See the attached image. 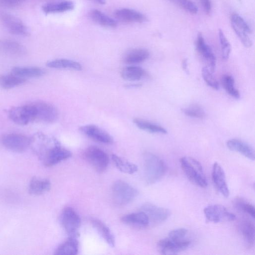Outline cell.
Wrapping results in <instances>:
<instances>
[{
  "label": "cell",
  "instance_id": "cell-1",
  "mask_svg": "<svg viewBox=\"0 0 255 255\" xmlns=\"http://www.w3.org/2000/svg\"><path fill=\"white\" fill-rule=\"evenodd\" d=\"M144 179L148 185L153 184L160 180L166 172L164 162L154 154L146 152L143 154Z\"/></svg>",
  "mask_w": 255,
  "mask_h": 255
},
{
  "label": "cell",
  "instance_id": "cell-2",
  "mask_svg": "<svg viewBox=\"0 0 255 255\" xmlns=\"http://www.w3.org/2000/svg\"><path fill=\"white\" fill-rule=\"evenodd\" d=\"M181 168L192 182L202 188L206 187L208 182L201 163L190 156H184L180 159Z\"/></svg>",
  "mask_w": 255,
  "mask_h": 255
},
{
  "label": "cell",
  "instance_id": "cell-3",
  "mask_svg": "<svg viewBox=\"0 0 255 255\" xmlns=\"http://www.w3.org/2000/svg\"><path fill=\"white\" fill-rule=\"evenodd\" d=\"M137 194L136 189L122 180L116 181L112 187L113 200L119 206L126 205L131 202Z\"/></svg>",
  "mask_w": 255,
  "mask_h": 255
},
{
  "label": "cell",
  "instance_id": "cell-4",
  "mask_svg": "<svg viewBox=\"0 0 255 255\" xmlns=\"http://www.w3.org/2000/svg\"><path fill=\"white\" fill-rule=\"evenodd\" d=\"M84 157L99 173L104 172L108 166L109 158L108 154L97 146H90L86 148L84 153Z\"/></svg>",
  "mask_w": 255,
  "mask_h": 255
},
{
  "label": "cell",
  "instance_id": "cell-5",
  "mask_svg": "<svg viewBox=\"0 0 255 255\" xmlns=\"http://www.w3.org/2000/svg\"><path fill=\"white\" fill-rule=\"evenodd\" d=\"M61 223L69 237L77 238L79 236V229L81 226V218L78 213L71 207L63 209L61 215Z\"/></svg>",
  "mask_w": 255,
  "mask_h": 255
},
{
  "label": "cell",
  "instance_id": "cell-6",
  "mask_svg": "<svg viewBox=\"0 0 255 255\" xmlns=\"http://www.w3.org/2000/svg\"><path fill=\"white\" fill-rule=\"evenodd\" d=\"M31 138L25 135L10 133L2 135L0 142L5 148L16 152H22L30 147Z\"/></svg>",
  "mask_w": 255,
  "mask_h": 255
},
{
  "label": "cell",
  "instance_id": "cell-7",
  "mask_svg": "<svg viewBox=\"0 0 255 255\" xmlns=\"http://www.w3.org/2000/svg\"><path fill=\"white\" fill-rule=\"evenodd\" d=\"M8 115L13 122L19 125H26L35 121L34 109L31 103L11 108Z\"/></svg>",
  "mask_w": 255,
  "mask_h": 255
},
{
  "label": "cell",
  "instance_id": "cell-8",
  "mask_svg": "<svg viewBox=\"0 0 255 255\" xmlns=\"http://www.w3.org/2000/svg\"><path fill=\"white\" fill-rule=\"evenodd\" d=\"M0 22L10 33L19 36H28L29 31L24 23L11 14L0 11Z\"/></svg>",
  "mask_w": 255,
  "mask_h": 255
},
{
  "label": "cell",
  "instance_id": "cell-9",
  "mask_svg": "<svg viewBox=\"0 0 255 255\" xmlns=\"http://www.w3.org/2000/svg\"><path fill=\"white\" fill-rule=\"evenodd\" d=\"M35 111V121L52 123L57 121L59 114L57 109L49 103L38 101L31 103Z\"/></svg>",
  "mask_w": 255,
  "mask_h": 255
},
{
  "label": "cell",
  "instance_id": "cell-10",
  "mask_svg": "<svg viewBox=\"0 0 255 255\" xmlns=\"http://www.w3.org/2000/svg\"><path fill=\"white\" fill-rule=\"evenodd\" d=\"M204 213L208 222L214 223L222 221H233L236 219L234 214L219 204L211 205L206 207L204 209Z\"/></svg>",
  "mask_w": 255,
  "mask_h": 255
},
{
  "label": "cell",
  "instance_id": "cell-11",
  "mask_svg": "<svg viewBox=\"0 0 255 255\" xmlns=\"http://www.w3.org/2000/svg\"><path fill=\"white\" fill-rule=\"evenodd\" d=\"M190 244L187 240L175 241L168 237L159 240L157 247L161 254L176 255L187 249Z\"/></svg>",
  "mask_w": 255,
  "mask_h": 255
},
{
  "label": "cell",
  "instance_id": "cell-12",
  "mask_svg": "<svg viewBox=\"0 0 255 255\" xmlns=\"http://www.w3.org/2000/svg\"><path fill=\"white\" fill-rule=\"evenodd\" d=\"M141 211L147 216L149 223L159 224L166 221L170 216V211L150 203H146L141 207Z\"/></svg>",
  "mask_w": 255,
  "mask_h": 255
},
{
  "label": "cell",
  "instance_id": "cell-13",
  "mask_svg": "<svg viewBox=\"0 0 255 255\" xmlns=\"http://www.w3.org/2000/svg\"><path fill=\"white\" fill-rule=\"evenodd\" d=\"M80 131L90 138L100 143L111 144L113 142V137L107 131L94 125L81 126Z\"/></svg>",
  "mask_w": 255,
  "mask_h": 255
},
{
  "label": "cell",
  "instance_id": "cell-14",
  "mask_svg": "<svg viewBox=\"0 0 255 255\" xmlns=\"http://www.w3.org/2000/svg\"><path fill=\"white\" fill-rule=\"evenodd\" d=\"M196 47L198 53L206 62L208 69L213 73L216 67V57L210 47L206 43L201 33H198L197 35Z\"/></svg>",
  "mask_w": 255,
  "mask_h": 255
},
{
  "label": "cell",
  "instance_id": "cell-15",
  "mask_svg": "<svg viewBox=\"0 0 255 255\" xmlns=\"http://www.w3.org/2000/svg\"><path fill=\"white\" fill-rule=\"evenodd\" d=\"M212 180L216 189L225 197H228L229 189L227 183L225 172L222 166L215 162L212 168Z\"/></svg>",
  "mask_w": 255,
  "mask_h": 255
},
{
  "label": "cell",
  "instance_id": "cell-16",
  "mask_svg": "<svg viewBox=\"0 0 255 255\" xmlns=\"http://www.w3.org/2000/svg\"><path fill=\"white\" fill-rule=\"evenodd\" d=\"M26 52V49L20 43L10 39L0 40V54L9 56L19 57Z\"/></svg>",
  "mask_w": 255,
  "mask_h": 255
},
{
  "label": "cell",
  "instance_id": "cell-17",
  "mask_svg": "<svg viewBox=\"0 0 255 255\" xmlns=\"http://www.w3.org/2000/svg\"><path fill=\"white\" fill-rule=\"evenodd\" d=\"M116 18L125 22L142 23L147 20L142 13L131 8H123L116 10L115 12Z\"/></svg>",
  "mask_w": 255,
  "mask_h": 255
},
{
  "label": "cell",
  "instance_id": "cell-18",
  "mask_svg": "<svg viewBox=\"0 0 255 255\" xmlns=\"http://www.w3.org/2000/svg\"><path fill=\"white\" fill-rule=\"evenodd\" d=\"M226 144L230 150L239 152L249 159L254 160L255 150L247 142L233 138L228 140Z\"/></svg>",
  "mask_w": 255,
  "mask_h": 255
},
{
  "label": "cell",
  "instance_id": "cell-19",
  "mask_svg": "<svg viewBox=\"0 0 255 255\" xmlns=\"http://www.w3.org/2000/svg\"><path fill=\"white\" fill-rule=\"evenodd\" d=\"M239 230L248 248H252L255 243V225L248 219H243L239 223Z\"/></svg>",
  "mask_w": 255,
  "mask_h": 255
},
{
  "label": "cell",
  "instance_id": "cell-20",
  "mask_svg": "<svg viewBox=\"0 0 255 255\" xmlns=\"http://www.w3.org/2000/svg\"><path fill=\"white\" fill-rule=\"evenodd\" d=\"M51 187V183L49 180L34 177L29 182L28 192L33 195H39L49 191Z\"/></svg>",
  "mask_w": 255,
  "mask_h": 255
},
{
  "label": "cell",
  "instance_id": "cell-21",
  "mask_svg": "<svg viewBox=\"0 0 255 255\" xmlns=\"http://www.w3.org/2000/svg\"><path fill=\"white\" fill-rule=\"evenodd\" d=\"M121 220L127 225L137 227H146L150 223L147 215L141 211L126 215Z\"/></svg>",
  "mask_w": 255,
  "mask_h": 255
},
{
  "label": "cell",
  "instance_id": "cell-22",
  "mask_svg": "<svg viewBox=\"0 0 255 255\" xmlns=\"http://www.w3.org/2000/svg\"><path fill=\"white\" fill-rule=\"evenodd\" d=\"M74 7V2L69 0L45 3L42 6L43 11L47 14L68 11Z\"/></svg>",
  "mask_w": 255,
  "mask_h": 255
},
{
  "label": "cell",
  "instance_id": "cell-23",
  "mask_svg": "<svg viewBox=\"0 0 255 255\" xmlns=\"http://www.w3.org/2000/svg\"><path fill=\"white\" fill-rule=\"evenodd\" d=\"M149 56V51L142 48H134L126 53L123 61L127 64H136L143 62Z\"/></svg>",
  "mask_w": 255,
  "mask_h": 255
},
{
  "label": "cell",
  "instance_id": "cell-24",
  "mask_svg": "<svg viewBox=\"0 0 255 255\" xmlns=\"http://www.w3.org/2000/svg\"><path fill=\"white\" fill-rule=\"evenodd\" d=\"M91 224L105 242L111 247L115 246V239L109 228L99 219H92Z\"/></svg>",
  "mask_w": 255,
  "mask_h": 255
},
{
  "label": "cell",
  "instance_id": "cell-25",
  "mask_svg": "<svg viewBox=\"0 0 255 255\" xmlns=\"http://www.w3.org/2000/svg\"><path fill=\"white\" fill-rule=\"evenodd\" d=\"M46 73L44 69L37 67H15L11 69L12 74L24 78L39 77Z\"/></svg>",
  "mask_w": 255,
  "mask_h": 255
},
{
  "label": "cell",
  "instance_id": "cell-26",
  "mask_svg": "<svg viewBox=\"0 0 255 255\" xmlns=\"http://www.w3.org/2000/svg\"><path fill=\"white\" fill-rule=\"evenodd\" d=\"M91 19L95 22L105 27L115 28L117 21L98 9H92L89 12Z\"/></svg>",
  "mask_w": 255,
  "mask_h": 255
},
{
  "label": "cell",
  "instance_id": "cell-27",
  "mask_svg": "<svg viewBox=\"0 0 255 255\" xmlns=\"http://www.w3.org/2000/svg\"><path fill=\"white\" fill-rule=\"evenodd\" d=\"M76 238L69 237L60 245L55 251L56 255H76L79 251V244Z\"/></svg>",
  "mask_w": 255,
  "mask_h": 255
},
{
  "label": "cell",
  "instance_id": "cell-28",
  "mask_svg": "<svg viewBox=\"0 0 255 255\" xmlns=\"http://www.w3.org/2000/svg\"><path fill=\"white\" fill-rule=\"evenodd\" d=\"M46 66L54 69H69L81 70L82 67L78 62L66 59H58L48 61Z\"/></svg>",
  "mask_w": 255,
  "mask_h": 255
},
{
  "label": "cell",
  "instance_id": "cell-29",
  "mask_svg": "<svg viewBox=\"0 0 255 255\" xmlns=\"http://www.w3.org/2000/svg\"><path fill=\"white\" fill-rule=\"evenodd\" d=\"M122 77L130 81H138L146 75L145 70L138 66H128L124 68L121 71Z\"/></svg>",
  "mask_w": 255,
  "mask_h": 255
},
{
  "label": "cell",
  "instance_id": "cell-30",
  "mask_svg": "<svg viewBox=\"0 0 255 255\" xmlns=\"http://www.w3.org/2000/svg\"><path fill=\"white\" fill-rule=\"evenodd\" d=\"M133 122L139 128L150 133H167L166 129L162 126L143 119L135 118L133 120Z\"/></svg>",
  "mask_w": 255,
  "mask_h": 255
},
{
  "label": "cell",
  "instance_id": "cell-31",
  "mask_svg": "<svg viewBox=\"0 0 255 255\" xmlns=\"http://www.w3.org/2000/svg\"><path fill=\"white\" fill-rule=\"evenodd\" d=\"M112 159L117 168L121 172L129 174L136 172L137 166L116 154H112Z\"/></svg>",
  "mask_w": 255,
  "mask_h": 255
},
{
  "label": "cell",
  "instance_id": "cell-32",
  "mask_svg": "<svg viewBox=\"0 0 255 255\" xmlns=\"http://www.w3.org/2000/svg\"><path fill=\"white\" fill-rule=\"evenodd\" d=\"M26 79L12 73L0 76V86L4 89H9L23 84Z\"/></svg>",
  "mask_w": 255,
  "mask_h": 255
},
{
  "label": "cell",
  "instance_id": "cell-33",
  "mask_svg": "<svg viewBox=\"0 0 255 255\" xmlns=\"http://www.w3.org/2000/svg\"><path fill=\"white\" fill-rule=\"evenodd\" d=\"M233 205L237 210L248 214L253 219L255 218L254 206L246 200L241 197H236L234 199Z\"/></svg>",
  "mask_w": 255,
  "mask_h": 255
},
{
  "label": "cell",
  "instance_id": "cell-34",
  "mask_svg": "<svg viewBox=\"0 0 255 255\" xmlns=\"http://www.w3.org/2000/svg\"><path fill=\"white\" fill-rule=\"evenodd\" d=\"M222 85L227 93L236 99L240 97L239 91L235 87L234 79L229 75H224L222 79Z\"/></svg>",
  "mask_w": 255,
  "mask_h": 255
},
{
  "label": "cell",
  "instance_id": "cell-35",
  "mask_svg": "<svg viewBox=\"0 0 255 255\" xmlns=\"http://www.w3.org/2000/svg\"><path fill=\"white\" fill-rule=\"evenodd\" d=\"M218 34L221 45L222 57L223 59L227 60L229 58L231 53V46L221 29H219Z\"/></svg>",
  "mask_w": 255,
  "mask_h": 255
},
{
  "label": "cell",
  "instance_id": "cell-36",
  "mask_svg": "<svg viewBox=\"0 0 255 255\" xmlns=\"http://www.w3.org/2000/svg\"><path fill=\"white\" fill-rule=\"evenodd\" d=\"M183 112L188 117L203 119L205 117V113L203 108L198 105L192 104L184 108Z\"/></svg>",
  "mask_w": 255,
  "mask_h": 255
},
{
  "label": "cell",
  "instance_id": "cell-37",
  "mask_svg": "<svg viewBox=\"0 0 255 255\" xmlns=\"http://www.w3.org/2000/svg\"><path fill=\"white\" fill-rule=\"evenodd\" d=\"M236 34L240 39L242 44L246 47L249 48L252 46V41L249 36V32L241 27H238L235 25L231 24Z\"/></svg>",
  "mask_w": 255,
  "mask_h": 255
},
{
  "label": "cell",
  "instance_id": "cell-38",
  "mask_svg": "<svg viewBox=\"0 0 255 255\" xmlns=\"http://www.w3.org/2000/svg\"><path fill=\"white\" fill-rule=\"evenodd\" d=\"M171 2L191 14H196L198 8L191 0H169Z\"/></svg>",
  "mask_w": 255,
  "mask_h": 255
},
{
  "label": "cell",
  "instance_id": "cell-39",
  "mask_svg": "<svg viewBox=\"0 0 255 255\" xmlns=\"http://www.w3.org/2000/svg\"><path fill=\"white\" fill-rule=\"evenodd\" d=\"M202 76L205 81L210 87L214 89L218 90L219 85L218 81L214 78L212 72L207 67H204L202 69Z\"/></svg>",
  "mask_w": 255,
  "mask_h": 255
},
{
  "label": "cell",
  "instance_id": "cell-40",
  "mask_svg": "<svg viewBox=\"0 0 255 255\" xmlns=\"http://www.w3.org/2000/svg\"><path fill=\"white\" fill-rule=\"evenodd\" d=\"M231 24L242 27L251 33L252 31L246 21L239 14L233 13L231 16Z\"/></svg>",
  "mask_w": 255,
  "mask_h": 255
},
{
  "label": "cell",
  "instance_id": "cell-41",
  "mask_svg": "<svg viewBox=\"0 0 255 255\" xmlns=\"http://www.w3.org/2000/svg\"><path fill=\"white\" fill-rule=\"evenodd\" d=\"M187 232V229L183 228L174 229L169 233L168 238L175 241L182 240L184 239Z\"/></svg>",
  "mask_w": 255,
  "mask_h": 255
},
{
  "label": "cell",
  "instance_id": "cell-42",
  "mask_svg": "<svg viewBox=\"0 0 255 255\" xmlns=\"http://www.w3.org/2000/svg\"><path fill=\"white\" fill-rule=\"evenodd\" d=\"M22 2L18 0H0V7H14L20 4Z\"/></svg>",
  "mask_w": 255,
  "mask_h": 255
},
{
  "label": "cell",
  "instance_id": "cell-43",
  "mask_svg": "<svg viewBox=\"0 0 255 255\" xmlns=\"http://www.w3.org/2000/svg\"><path fill=\"white\" fill-rule=\"evenodd\" d=\"M205 12L209 14L211 10V3L210 0H199Z\"/></svg>",
  "mask_w": 255,
  "mask_h": 255
},
{
  "label": "cell",
  "instance_id": "cell-44",
  "mask_svg": "<svg viewBox=\"0 0 255 255\" xmlns=\"http://www.w3.org/2000/svg\"><path fill=\"white\" fill-rule=\"evenodd\" d=\"M141 86L140 84H129L126 85V87L127 88H137Z\"/></svg>",
  "mask_w": 255,
  "mask_h": 255
},
{
  "label": "cell",
  "instance_id": "cell-45",
  "mask_svg": "<svg viewBox=\"0 0 255 255\" xmlns=\"http://www.w3.org/2000/svg\"><path fill=\"white\" fill-rule=\"evenodd\" d=\"M182 68H183V69H184V70L187 71L188 70H187V60L186 59H184L183 60L182 62Z\"/></svg>",
  "mask_w": 255,
  "mask_h": 255
},
{
  "label": "cell",
  "instance_id": "cell-46",
  "mask_svg": "<svg viewBox=\"0 0 255 255\" xmlns=\"http://www.w3.org/2000/svg\"><path fill=\"white\" fill-rule=\"evenodd\" d=\"M93 1H95L97 3L101 4H104L106 3V0H91Z\"/></svg>",
  "mask_w": 255,
  "mask_h": 255
},
{
  "label": "cell",
  "instance_id": "cell-47",
  "mask_svg": "<svg viewBox=\"0 0 255 255\" xmlns=\"http://www.w3.org/2000/svg\"><path fill=\"white\" fill-rule=\"evenodd\" d=\"M18 0L22 2L24 1V0Z\"/></svg>",
  "mask_w": 255,
  "mask_h": 255
}]
</instances>
